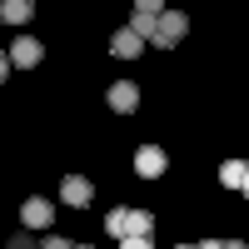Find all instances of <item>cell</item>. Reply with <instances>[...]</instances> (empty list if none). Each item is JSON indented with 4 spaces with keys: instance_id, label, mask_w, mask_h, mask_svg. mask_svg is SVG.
Instances as JSON below:
<instances>
[{
    "instance_id": "cell-5",
    "label": "cell",
    "mask_w": 249,
    "mask_h": 249,
    "mask_svg": "<svg viewBox=\"0 0 249 249\" xmlns=\"http://www.w3.org/2000/svg\"><path fill=\"white\" fill-rule=\"evenodd\" d=\"M40 55H45L40 40H15V45H10V65L15 70H30V65H40Z\"/></svg>"
},
{
    "instance_id": "cell-6",
    "label": "cell",
    "mask_w": 249,
    "mask_h": 249,
    "mask_svg": "<svg viewBox=\"0 0 249 249\" xmlns=\"http://www.w3.org/2000/svg\"><path fill=\"white\" fill-rule=\"evenodd\" d=\"M135 105H140V90L130 85V80H115V85H110V110L135 115Z\"/></svg>"
},
{
    "instance_id": "cell-7",
    "label": "cell",
    "mask_w": 249,
    "mask_h": 249,
    "mask_svg": "<svg viewBox=\"0 0 249 249\" xmlns=\"http://www.w3.org/2000/svg\"><path fill=\"white\" fill-rule=\"evenodd\" d=\"M144 50V35H135L130 25H124V30H115V40H110V55H120V60H135Z\"/></svg>"
},
{
    "instance_id": "cell-20",
    "label": "cell",
    "mask_w": 249,
    "mask_h": 249,
    "mask_svg": "<svg viewBox=\"0 0 249 249\" xmlns=\"http://www.w3.org/2000/svg\"><path fill=\"white\" fill-rule=\"evenodd\" d=\"M224 249H244V244H239V239H230V244H224Z\"/></svg>"
},
{
    "instance_id": "cell-3",
    "label": "cell",
    "mask_w": 249,
    "mask_h": 249,
    "mask_svg": "<svg viewBox=\"0 0 249 249\" xmlns=\"http://www.w3.org/2000/svg\"><path fill=\"white\" fill-rule=\"evenodd\" d=\"M135 170L144 179H160L164 175V150H160V144H140V150H135Z\"/></svg>"
},
{
    "instance_id": "cell-18",
    "label": "cell",
    "mask_w": 249,
    "mask_h": 249,
    "mask_svg": "<svg viewBox=\"0 0 249 249\" xmlns=\"http://www.w3.org/2000/svg\"><path fill=\"white\" fill-rule=\"evenodd\" d=\"M10 75V55H0V80H5Z\"/></svg>"
},
{
    "instance_id": "cell-10",
    "label": "cell",
    "mask_w": 249,
    "mask_h": 249,
    "mask_svg": "<svg viewBox=\"0 0 249 249\" xmlns=\"http://www.w3.org/2000/svg\"><path fill=\"white\" fill-rule=\"evenodd\" d=\"M155 230V214L150 210H130V230H124V234H150Z\"/></svg>"
},
{
    "instance_id": "cell-17",
    "label": "cell",
    "mask_w": 249,
    "mask_h": 249,
    "mask_svg": "<svg viewBox=\"0 0 249 249\" xmlns=\"http://www.w3.org/2000/svg\"><path fill=\"white\" fill-rule=\"evenodd\" d=\"M195 249H224V244H219V239H199Z\"/></svg>"
},
{
    "instance_id": "cell-8",
    "label": "cell",
    "mask_w": 249,
    "mask_h": 249,
    "mask_svg": "<svg viewBox=\"0 0 249 249\" xmlns=\"http://www.w3.org/2000/svg\"><path fill=\"white\" fill-rule=\"evenodd\" d=\"M30 15H35V0H0V20L5 25H25Z\"/></svg>"
},
{
    "instance_id": "cell-11",
    "label": "cell",
    "mask_w": 249,
    "mask_h": 249,
    "mask_svg": "<svg viewBox=\"0 0 249 249\" xmlns=\"http://www.w3.org/2000/svg\"><path fill=\"white\" fill-rule=\"evenodd\" d=\"M105 230H110L115 239H124V230H130V210H110V214H105Z\"/></svg>"
},
{
    "instance_id": "cell-21",
    "label": "cell",
    "mask_w": 249,
    "mask_h": 249,
    "mask_svg": "<svg viewBox=\"0 0 249 249\" xmlns=\"http://www.w3.org/2000/svg\"><path fill=\"white\" fill-rule=\"evenodd\" d=\"M75 249H95V244H75Z\"/></svg>"
},
{
    "instance_id": "cell-12",
    "label": "cell",
    "mask_w": 249,
    "mask_h": 249,
    "mask_svg": "<svg viewBox=\"0 0 249 249\" xmlns=\"http://www.w3.org/2000/svg\"><path fill=\"white\" fill-rule=\"evenodd\" d=\"M219 179L230 184V190H239V184H244V164H239V160H230V164H219Z\"/></svg>"
},
{
    "instance_id": "cell-14",
    "label": "cell",
    "mask_w": 249,
    "mask_h": 249,
    "mask_svg": "<svg viewBox=\"0 0 249 249\" xmlns=\"http://www.w3.org/2000/svg\"><path fill=\"white\" fill-rule=\"evenodd\" d=\"M5 249H40V239H30V234H15V239H5Z\"/></svg>"
},
{
    "instance_id": "cell-2",
    "label": "cell",
    "mask_w": 249,
    "mask_h": 249,
    "mask_svg": "<svg viewBox=\"0 0 249 249\" xmlns=\"http://www.w3.org/2000/svg\"><path fill=\"white\" fill-rule=\"evenodd\" d=\"M60 199L75 204V210H85V204L95 199V195H90V179H85V175H65V179H60Z\"/></svg>"
},
{
    "instance_id": "cell-1",
    "label": "cell",
    "mask_w": 249,
    "mask_h": 249,
    "mask_svg": "<svg viewBox=\"0 0 249 249\" xmlns=\"http://www.w3.org/2000/svg\"><path fill=\"white\" fill-rule=\"evenodd\" d=\"M184 30H190V15L164 10V15H160V30H155V45H164V50H170V45H179V40H184Z\"/></svg>"
},
{
    "instance_id": "cell-9",
    "label": "cell",
    "mask_w": 249,
    "mask_h": 249,
    "mask_svg": "<svg viewBox=\"0 0 249 249\" xmlns=\"http://www.w3.org/2000/svg\"><path fill=\"white\" fill-rule=\"evenodd\" d=\"M130 30H135V35H144V40H155V30H160V15H150V10H135Z\"/></svg>"
},
{
    "instance_id": "cell-4",
    "label": "cell",
    "mask_w": 249,
    "mask_h": 249,
    "mask_svg": "<svg viewBox=\"0 0 249 249\" xmlns=\"http://www.w3.org/2000/svg\"><path fill=\"white\" fill-rule=\"evenodd\" d=\"M20 224L25 230H50V199H25L20 204Z\"/></svg>"
},
{
    "instance_id": "cell-19",
    "label": "cell",
    "mask_w": 249,
    "mask_h": 249,
    "mask_svg": "<svg viewBox=\"0 0 249 249\" xmlns=\"http://www.w3.org/2000/svg\"><path fill=\"white\" fill-rule=\"evenodd\" d=\"M239 190H244V195H249V170H244V184H239Z\"/></svg>"
},
{
    "instance_id": "cell-15",
    "label": "cell",
    "mask_w": 249,
    "mask_h": 249,
    "mask_svg": "<svg viewBox=\"0 0 249 249\" xmlns=\"http://www.w3.org/2000/svg\"><path fill=\"white\" fill-rule=\"evenodd\" d=\"M40 249H75L70 239H60V234H45V239H40Z\"/></svg>"
},
{
    "instance_id": "cell-13",
    "label": "cell",
    "mask_w": 249,
    "mask_h": 249,
    "mask_svg": "<svg viewBox=\"0 0 249 249\" xmlns=\"http://www.w3.org/2000/svg\"><path fill=\"white\" fill-rule=\"evenodd\" d=\"M120 249H155V244H150V234H124Z\"/></svg>"
},
{
    "instance_id": "cell-22",
    "label": "cell",
    "mask_w": 249,
    "mask_h": 249,
    "mask_svg": "<svg viewBox=\"0 0 249 249\" xmlns=\"http://www.w3.org/2000/svg\"><path fill=\"white\" fill-rule=\"evenodd\" d=\"M175 249H195V244H175Z\"/></svg>"
},
{
    "instance_id": "cell-16",
    "label": "cell",
    "mask_w": 249,
    "mask_h": 249,
    "mask_svg": "<svg viewBox=\"0 0 249 249\" xmlns=\"http://www.w3.org/2000/svg\"><path fill=\"white\" fill-rule=\"evenodd\" d=\"M135 10H150V15H164V0H135Z\"/></svg>"
}]
</instances>
